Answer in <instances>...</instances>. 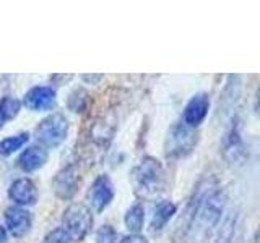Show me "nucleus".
I'll use <instances>...</instances> for the list:
<instances>
[{
	"label": "nucleus",
	"instance_id": "f3484780",
	"mask_svg": "<svg viewBox=\"0 0 260 243\" xmlns=\"http://www.w3.org/2000/svg\"><path fill=\"white\" fill-rule=\"evenodd\" d=\"M20 109H21V104L16 97L4 96L2 99H0V128L18 115Z\"/></svg>",
	"mask_w": 260,
	"mask_h": 243
},
{
	"label": "nucleus",
	"instance_id": "412c9836",
	"mask_svg": "<svg viewBox=\"0 0 260 243\" xmlns=\"http://www.w3.org/2000/svg\"><path fill=\"white\" fill-rule=\"evenodd\" d=\"M96 243H117V233L114 227L106 224L96 232Z\"/></svg>",
	"mask_w": 260,
	"mask_h": 243
},
{
	"label": "nucleus",
	"instance_id": "b1692460",
	"mask_svg": "<svg viewBox=\"0 0 260 243\" xmlns=\"http://www.w3.org/2000/svg\"><path fill=\"white\" fill-rule=\"evenodd\" d=\"M85 81H89V83H96V81L103 79V75H83Z\"/></svg>",
	"mask_w": 260,
	"mask_h": 243
},
{
	"label": "nucleus",
	"instance_id": "a211bd4d",
	"mask_svg": "<svg viewBox=\"0 0 260 243\" xmlns=\"http://www.w3.org/2000/svg\"><path fill=\"white\" fill-rule=\"evenodd\" d=\"M29 140V135L28 133H18V135H13V136H7L5 140L0 141V156H12L15 151L21 149L24 144L28 143Z\"/></svg>",
	"mask_w": 260,
	"mask_h": 243
},
{
	"label": "nucleus",
	"instance_id": "6ab92c4d",
	"mask_svg": "<svg viewBox=\"0 0 260 243\" xmlns=\"http://www.w3.org/2000/svg\"><path fill=\"white\" fill-rule=\"evenodd\" d=\"M88 102H89V94L85 91V89H75L70 96H69V99H67V105H69V109L72 112H83L86 110L88 107Z\"/></svg>",
	"mask_w": 260,
	"mask_h": 243
},
{
	"label": "nucleus",
	"instance_id": "aec40b11",
	"mask_svg": "<svg viewBox=\"0 0 260 243\" xmlns=\"http://www.w3.org/2000/svg\"><path fill=\"white\" fill-rule=\"evenodd\" d=\"M236 225H238V221H236L234 216H231L223 224L221 235H219V240L216 243H234L236 241Z\"/></svg>",
	"mask_w": 260,
	"mask_h": 243
},
{
	"label": "nucleus",
	"instance_id": "20e7f679",
	"mask_svg": "<svg viewBox=\"0 0 260 243\" xmlns=\"http://www.w3.org/2000/svg\"><path fill=\"white\" fill-rule=\"evenodd\" d=\"M213 185H216L215 178L213 177H207V178H202V180L197 183V186H195L192 196L189 198V201H187V205H185V208L182 211V216L179 217V221L176 224V229H174V241L176 243H185L187 240H189L190 229L193 225L197 209L200 206L203 196H205L207 191Z\"/></svg>",
	"mask_w": 260,
	"mask_h": 243
},
{
	"label": "nucleus",
	"instance_id": "f8f14e48",
	"mask_svg": "<svg viewBox=\"0 0 260 243\" xmlns=\"http://www.w3.org/2000/svg\"><path fill=\"white\" fill-rule=\"evenodd\" d=\"M23 104L32 112L51 110L55 105V91L49 86H35L24 94Z\"/></svg>",
	"mask_w": 260,
	"mask_h": 243
},
{
	"label": "nucleus",
	"instance_id": "2eb2a0df",
	"mask_svg": "<svg viewBox=\"0 0 260 243\" xmlns=\"http://www.w3.org/2000/svg\"><path fill=\"white\" fill-rule=\"evenodd\" d=\"M176 214V205L173 201H161L159 205L154 208V213L150 222V230L153 233H159L169 222V219Z\"/></svg>",
	"mask_w": 260,
	"mask_h": 243
},
{
	"label": "nucleus",
	"instance_id": "1a4fd4ad",
	"mask_svg": "<svg viewBox=\"0 0 260 243\" xmlns=\"http://www.w3.org/2000/svg\"><path fill=\"white\" fill-rule=\"evenodd\" d=\"M5 225L8 233L13 235V237L20 238L24 237L29 230H31V225H32V217L31 213L23 208L18 206H12V208H7L5 209Z\"/></svg>",
	"mask_w": 260,
	"mask_h": 243
},
{
	"label": "nucleus",
	"instance_id": "dca6fc26",
	"mask_svg": "<svg viewBox=\"0 0 260 243\" xmlns=\"http://www.w3.org/2000/svg\"><path fill=\"white\" fill-rule=\"evenodd\" d=\"M125 227L130 230V233H138L143 229V222H145V209L140 202H135L134 206H130L125 213L124 217Z\"/></svg>",
	"mask_w": 260,
	"mask_h": 243
},
{
	"label": "nucleus",
	"instance_id": "423d86ee",
	"mask_svg": "<svg viewBox=\"0 0 260 243\" xmlns=\"http://www.w3.org/2000/svg\"><path fill=\"white\" fill-rule=\"evenodd\" d=\"M93 225L91 209L85 205L73 202L63 211L62 216V229L72 240H83Z\"/></svg>",
	"mask_w": 260,
	"mask_h": 243
},
{
	"label": "nucleus",
	"instance_id": "f257e3e1",
	"mask_svg": "<svg viewBox=\"0 0 260 243\" xmlns=\"http://www.w3.org/2000/svg\"><path fill=\"white\" fill-rule=\"evenodd\" d=\"M226 198L224 193L219 190L218 185H213L203 196L200 206L195 214V221L190 229L189 240L193 243H205L207 238L218 229L221 222V216L224 213Z\"/></svg>",
	"mask_w": 260,
	"mask_h": 243
},
{
	"label": "nucleus",
	"instance_id": "f03ea898",
	"mask_svg": "<svg viewBox=\"0 0 260 243\" xmlns=\"http://www.w3.org/2000/svg\"><path fill=\"white\" fill-rule=\"evenodd\" d=\"M130 182L134 186V193L142 199H153L159 196L166 188V172L158 159L145 156L132 169Z\"/></svg>",
	"mask_w": 260,
	"mask_h": 243
},
{
	"label": "nucleus",
	"instance_id": "9d476101",
	"mask_svg": "<svg viewBox=\"0 0 260 243\" xmlns=\"http://www.w3.org/2000/svg\"><path fill=\"white\" fill-rule=\"evenodd\" d=\"M223 154L230 164H241L246 157V144L241 136L238 122H233L223 141Z\"/></svg>",
	"mask_w": 260,
	"mask_h": 243
},
{
	"label": "nucleus",
	"instance_id": "4468645a",
	"mask_svg": "<svg viewBox=\"0 0 260 243\" xmlns=\"http://www.w3.org/2000/svg\"><path fill=\"white\" fill-rule=\"evenodd\" d=\"M47 157H49L47 149H44L43 146H39V144H32L20 154L18 160H16V166H18L23 172L31 174L39 170L41 167H44Z\"/></svg>",
	"mask_w": 260,
	"mask_h": 243
},
{
	"label": "nucleus",
	"instance_id": "4be33fe9",
	"mask_svg": "<svg viewBox=\"0 0 260 243\" xmlns=\"http://www.w3.org/2000/svg\"><path fill=\"white\" fill-rule=\"evenodd\" d=\"M43 243H73V240L65 233L63 229H54L46 235Z\"/></svg>",
	"mask_w": 260,
	"mask_h": 243
},
{
	"label": "nucleus",
	"instance_id": "9b49d317",
	"mask_svg": "<svg viewBox=\"0 0 260 243\" xmlns=\"http://www.w3.org/2000/svg\"><path fill=\"white\" fill-rule=\"evenodd\" d=\"M210 110V96L207 93H197L190 97L184 109V124L190 128H197Z\"/></svg>",
	"mask_w": 260,
	"mask_h": 243
},
{
	"label": "nucleus",
	"instance_id": "0eeeda50",
	"mask_svg": "<svg viewBox=\"0 0 260 243\" xmlns=\"http://www.w3.org/2000/svg\"><path fill=\"white\" fill-rule=\"evenodd\" d=\"M80 182H81V177H80L78 166L69 164L55 174L51 186H52V191L57 198L62 201H69L77 194Z\"/></svg>",
	"mask_w": 260,
	"mask_h": 243
},
{
	"label": "nucleus",
	"instance_id": "5701e85b",
	"mask_svg": "<svg viewBox=\"0 0 260 243\" xmlns=\"http://www.w3.org/2000/svg\"><path fill=\"white\" fill-rule=\"evenodd\" d=\"M120 243H148V240L138 233H130V235H125V237L120 240Z\"/></svg>",
	"mask_w": 260,
	"mask_h": 243
},
{
	"label": "nucleus",
	"instance_id": "ddd939ff",
	"mask_svg": "<svg viewBox=\"0 0 260 243\" xmlns=\"http://www.w3.org/2000/svg\"><path fill=\"white\" fill-rule=\"evenodd\" d=\"M8 198L20 206H32L38 201V188L31 178H18L8 188Z\"/></svg>",
	"mask_w": 260,
	"mask_h": 243
},
{
	"label": "nucleus",
	"instance_id": "393cba45",
	"mask_svg": "<svg viewBox=\"0 0 260 243\" xmlns=\"http://www.w3.org/2000/svg\"><path fill=\"white\" fill-rule=\"evenodd\" d=\"M7 241V230L5 227L0 225V243H5Z\"/></svg>",
	"mask_w": 260,
	"mask_h": 243
},
{
	"label": "nucleus",
	"instance_id": "39448f33",
	"mask_svg": "<svg viewBox=\"0 0 260 243\" xmlns=\"http://www.w3.org/2000/svg\"><path fill=\"white\" fill-rule=\"evenodd\" d=\"M70 124L62 113H52L46 118H43L38 124L35 130V136L39 143L46 149H55L65 141L69 135Z\"/></svg>",
	"mask_w": 260,
	"mask_h": 243
},
{
	"label": "nucleus",
	"instance_id": "7ed1b4c3",
	"mask_svg": "<svg viewBox=\"0 0 260 243\" xmlns=\"http://www.w3.org/2000/svg\"><path fill=\"white\" fill-rule=\"evenodd\" d=\"M199 143V133L184 122H177L168 130L165 138V154L171 160L187 157Z\"/></svg>",
	"mask_w": 260,
	"mask_h": 243
},
{
	"label": "nucleus",
	"instance_id": "6e6552de",
	"mask_svg": "<svg viewBox=\"0 0 260 243\" xmlns=\"http://www.w3.org/2000/svg\"><path fill=\"white\" fill-rule=\"evenodd\" d=\"M88 205L96 213H103L114 199V185L108 175H100L89 186L86 193Z\"/></svg>",
	"mask_w": 260,
	"mask_h": 243
}]
</instances>
